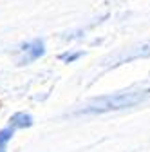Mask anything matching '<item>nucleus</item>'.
<instances>
[{
  "mask_svg": "<svg viewBox=\"0 0 150 152\" xmlns=\"http://www.w3.org/2000/svg\"><path fill=\"white\" fill-rule=\"evenodd\" d=\"M150 98V89H138V91H123L114 94H105V96L94 98L87 102L82 109L76 110V114H105V112H114L136 107Z\"/></svg>",
  "mask_w": 150,
  "mask_h": 152,
  "instance_id": "obj_1",
  "label": "nucleus"
},
{
  "mask_svg": "<svg viewBox=\"0 0 150 152\" xmlns=\"http://www.w3.org/2000/svg\"><path fill=\"white\" fill-rule=\"evenodd\" d=\"M33 125V116L25 112H16L11 116L7 127H4L0 130V152H7V143L13 140L15 132L20 129H27Z\"/></svg>",
  "mask_w": 150,
  "mask_h": 152,
  "instance_id": "obj_2",
  "label": "nucleus"
},
{
  "mask_svg": "<svg viewBox=\"0 0 150 152\" xmlns=\"http://www.w3.org/2000/svg\"><path fill=\"white\" fill-rule=\"evenodd\" d=\"M44 54H45V42L42 38H33V40H29L18 47L16 62L20 65H27V64H33L34 60H38Z\"/></svg>",
  "mask_w": 150,
  "mask_h": 152,
  "instance_id": "obj_3",
  "label": "nucleus"
},
{
  "mask_svg": "<svg viewBox=\"0 0 150 152\" xmlns=\"http://www.w3.org/2000/svg\"><path fill=\"white\" fill-rule=\"evenodd\" d=\"M150 56V42L143 44V45H138V47H132L128 49V53H123L121 56H118L116 62L112 65H119V64H125V62H132V60H138V58H148Z\"/></svg>",
  "mask_w": 150,
  "mask_h": 152,
  "instance_id": "obj_4",
  "label": "nucleus"
},
{
  "mask_svg": "<svg viewBox=\"0 0 150 152\" xmlns=\"http://www.w3.org/2000/svg\"><path fill=\"white\" fill-rule=\"evenodd\" d=\"M82 54H83L82 51H76V53H63V54H60V60L65 62V64H72V62H76Z\"/></svg>",
  "mask_w": 150,
  "mask_h": 152,
  "instance_id": "obj_5",
  "label": "nucleus"
}]
</instances>
